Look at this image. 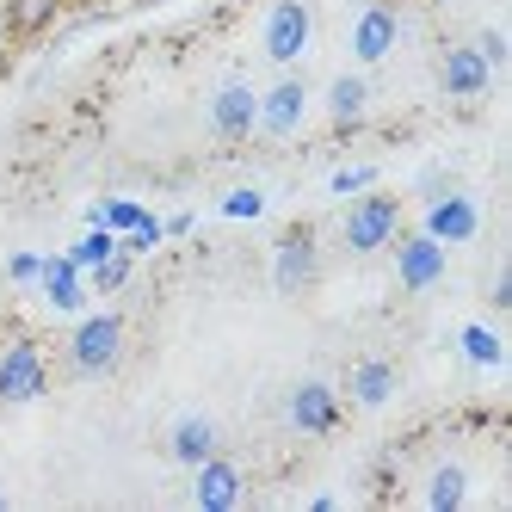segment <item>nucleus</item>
Listing matches in <instances>:
<instances>
[{"label": "nucleus", "mask_w": 512, "mask_h": 512, "mask_svg": "<svg viewBox=\"0 0 512 512\" xmlns=\"http://www.w3.org/2000/svg\"><path fill=\"white\" fill-rule=\"evenodd\" d=\"M118 358H124V315H81L75 321V334H68V371L75 377H105V371H118Z\"/></svg>", "instance_id": "f257e3e1"}, {"label": "nucleus", "mask_w": 512, "mask_h": 512, "mask_svg": "<svg viewBox=\"0 0 512 512\" xmlns=\"http://www.w3.org/2000/svg\"><path fill=\"white\" fill-rule=\"evenodd\" d=\"M50 389V364L38 340H7L0 346V408H19V401H38Z\"/></svg>", "instance_id": "f03ea898"}, {"label": "nucleus", "mask_w": 512, "mask_h": 512, "mask_svg": "<svg viewBox=\"0 0 512 512\" xmlns=\"http://www.w3.org/2000/svg\"><path fill=\"white\" fill-rule=\"evenodd\" d=\"M315 38V13H309V0H272L266 7V25H260V44H266V62L290 68Z\"/></svg>", "instance_id": "7ed1b4c3"}, {"label": "nucleus", "mask_w": 512, "mask_h": 512, "mask_svg": "<svg viewBox=\"0 0 512 512\" xmlns=\"http://www.w3.org/2000/svg\"><path fill=\"white\" fill-rule=\"evenodd\" d=\"M340 235H346L352 253H377V247H389V241L401 235V198H389V192H364V198L346 210Z\"/></svg>", "instance_id": "20e7f679"}, {"label": "nucleus", "mask_w": 512, "mask_h": 512, "mask_svg": "<svg viewBox=\"0 0 512 512\" xmlns=\"http://www.w3.org/2000/svg\"><path fill=\"white\" fill-rule=\"evenodd\" d=\"M321 272V253H315V229H284L278 247H272V284L284 290V297H303V290L315 284Z\"/></svg>", "instance_id": "39448f33"}, {"label": "nucleus", "mask_w": 512, "mask_h": 512, "mask_svg": "<svg viewBox=\"0 0 512 512\" xmlns=\"http://www.w3.org/2000/svg\"><path fill=\"white\" fill-rule=\"evenodd\" d=\"M253 124H260V93L247 81H223L210 99V130L223 142H241V136H253Z\"/></svg>", "instance_id": "423d86ee"}, {"label": "nucleus", "mask_w": 512, "mask_h": 512, "mask_svg": "<svg viewBox=\"0 0 512 512\" xmlns=\"http://www.w3.org/2000/svg\"><path fill=\"white\" fill-rule=\"evenodd\" d=\"M438 87H445L451 99H482L494 87V68L482 62L475 44H451L445 56H438Z\"/></svg>", "instance_id": "0eeeda50"}, {"label": "nucleus", "mask_w": 512, "mask_h": 512, "mask_svg": "<svg viewBox=\"0 0 512 512\" xmlns=\"http://www.w3.org/2000/svg\"><path fill=\"white\" fill-rule=\"evenodd\" d=\"M475 229H482V210H475L469 192H438L426 198V235L432 241H475Z\"/></svg>", "instance_id": "6e6552de"}, {"label": "nucleus", "mask_w": 512, "mask_h": 512, "mask_svg": "<svg viewBox=\"0 0 512 512\" xmlns=\"http://www.w3.org/2000/svg\"><path fill=\"white\" fill-rule=\"evenodd\" d=\"M303 112H309V87L297 75H284L278 87L260 93V124L253 130H266V136H297L303 130Z\"/></svg>", "instance_id": "1a4fd4ad"}, {"label": "nucleus", "mask_w": 512, "mask_h": 512, "mask_svg": "<svg viewBox=\"0 0 512 512\" xmlns=\"http://www.w3.org/2000/svg\"><path fill=\"white\" fill-rule=\"evenodd\" d=\"M395 278H401V290H432L438 278H445V241H432L426 229L408 235L395 247Z\"/></svg>", "instance_id": "9d476101"}, {"label": "nucleus", "mask_w": 512, "mask_h": 512, "mask_svg": "<svg viewBox=\"0 0 512 512\" xmlns=\"http://www.w3.org/2000/svg\"><path fill=\"white\" fill-rule=\"evenodd\" d=\"M284 414H290V426L297 432H309V438H321V432H334L340 426V395L327 389V383H297L290 389V401H284Z\"/></svg>", "instance_id": "9b49d317"}, {"label": "nucleus", "mask_w": 512, "mask_h": 512, "mask_svg": "<svg viewBox=\"0 0 512 512\" xmlns=\"http://www.w3.org/2000/svg\"><path fill=\"white\" fill-rule=\"evenodd\" d=\"M395 38H401V13L389 0H371V7L358 13V25H352V56L358 62H383L395 50Z\"/></svg>", "instance_id": "f8f14e48"}, {"label": "nucleus", "mask_w": 512, "mask_h": 512, "mask_svg": "<svg viewBox=\"0 0 512 512\" xmlns=\"http://www.w3.org/2000/svg\"><path fill=\"white\" fill-rule=\"evenodd\" d=\"M192 500L204 506V512H229L235 500H241V469L216 451V457H204L198 463V482H192Z\"/></svg>", "instance_id": "ddd939ff"}, {"label": "nucleus", "mask_w": 512, "mask_h": 512, "mask_svg": "<svg viewBox=\"0 0 512 512\" xmlns=\"http://www.w3.org/2000/svg\"><path fill=\"white\" fill-rule=\"evenodd\" d=\"M167 451H173V463H204V457H216L223 451V432H216V420H204V414H186L173 426V438H167Z\"/></svg>", "instance_id": "4468645a"}, {"label": "nucleus", "mask_w": 512, "mask_h": 512, "mask_svg": "<svg viewBox=\"0 0 512 512\" xmlns=\"http://www.w3.org/2000/svg\"><path fill=\"white\" fill-rule=\"evenodd\" d=\"M364 112H371V87H364V75H340L334 87H327V118H334V130H358Z\"/></svg>", "instance_id": "2eb2a0df"}, {"label": "nucleus", "mask_w": 512, "mask_h": 512, "mask_svg": "<svg viewBox=\"0 0 512 512\" xmlns=\"http://www.w3.org/2000/svg\"><path fill=\"white\" fill-rule=\"evenodd\" d=\"M44 297L62 309V315H75L81 309V297H87V290H81V266L75 260H68V253H56V260H44Z\"/></svg>", "instance_id": "dca6fc26"}, {"label": "nucleus", "mask_w": 512, "mask_h": 512, "mask_svg": "<svg viewBox=\"0 0 512 512\" xmlns=\"http://www.w3.org/2000/svg\"><path fill=\"white\" fill-rule=\"evenodd\" d=\"M62 7H68V0H7L0 13H7V31H13V38H44V31L62 19Z\"/></svg>", "instance_id": "f3484780"}, {"label": "nucleus", "mask_w": 512, "mask_h": 512, "mask_svg": "<svg viewBox=\"0 0 512 512\" xmlns=\"http://www.w3.org/2000/svg\"><path fill=\"white\" fill-rule=\"evenodd\" d=\"M389 395H395V364L389 358H364L352 371V401L358 408H383Z\"/></svg>", "instance_id": "a211bd4d"}, {"label": "nucleus", "mask_w": 512, "mask_h": 512, "mask_svg": "<svg viewBox=\"0 0 512 512\" xmlns=\"http://www.w3.org/2000/svg\"><path fill=\"white\" fill-rule=\"evenodd\" d=\"M463 500H469V469L463 463H438L432 482H426V506L432 512H457Z\"/></svg>", "instance_id": "6ab92c4d"}, {"label": "nucleus", "mask_w": 512, "mask_h": 512, "mask_svg": "<svg viewBox=\"0 0 512 512\" xmlns=\"http://www.w3.org/2000/svg\"><path fill=\"white\" fill-rule=\"evenodd\" d=\"M130 272H136V253H105V260L93 266V290H99V297H112V290H124L130 284Z\"/></svg>", "instance_id": "aec40b11"}, {"label": "nucleus", "mask_w": 512, "mask_h": 512, "mask_svg": "<svg viewBox=\"0 0 512 512\" xmlns=\"http://www.w3.org/2000/svg\"><path fill=\"white\" fill-rule=\"evenodd\" d=\"M105 253H118V235L93 223V235H81V241H75V253H68V260H75V266H99Z\"/></svg>", "instance_id": "412c9836"}, {"label": "nucleus", "mask_w": 512, "mask_h": 512, "mask_svg": "<svg viewBox=\"0 0 512 512\" xmlns=\"http://www.w3.org/2000/svg\"><path fill=\"white\" fill-rule=\"evenodd\" d=\"M93 223H99V229H124V235H130V229L142 223V210H136L130 198H112V204H99V210H93Z\"/></svg>", "instance_id": "4be33fe9"}, {"label": "nucleus", "mask_w": 512, "mask_h": 512, "mask_svg": "<svg viewBox=\"0 0 512 512\" xmlns=\"http://www.w3.org/2000/svg\"><path fill=\"white\" fill-rule=\"evenodd\" d=\"M463 352H469L475 364H500V340L488 334V327H463Z\"/></svg>", "instance_id": "5701e85b"}, {"label": "nucleus", "mask_w": 512, "mask_h": 512, "mask_svg": "<svg viewBox=\"0 0 512 512\" xmlns=\"http://www.w3.org/2000/svg\"><path fill=\"white\" fill-rule=\"evenodd\" d=\"M260 210H266V198L253 192V186H241V192L223 198V216H241V223H247V216H260Z\"/></svg>", "instance_id": "b1692460"}, {"label": "nucleus", "mask_w": 512, "mask_h": 512, "mask_svg": "<svg viewBox=\"0 0 512 512\" xmlns=\"http://www.w3.org/2000/svg\"><path fill=\"white\" fill-rule=\"evenodd\" d=\"M334 192H340V198L371 192V167H340V173H334Z\"/></svg>", "instance_id": "393cba45"}, {"label": "nucleus", "mask_w": 512, "mask_h": 512, "mask_svg": "<svg viewBox=\"0 0 512 512\" xmlns=\"http://www.w3.org/2000/svg\"><path fill=\"white\" fill-rule=\"evenodd\" d=\"M7 272H13V284H38L44 278V260H38V253H13Z\"/></svg>", "instance_id": "a878e982"}, {"label": "nucleus", "mask_w": 512, "mask_h": 512, "mask_svg": "<svg viewBox=\"0 0 512 512\" xmlns=\"http://www.w3.org/2000/svg\"><path fill=\"white\" fill-rule=\"evenodd\" d=\"M475 50H482L488 68H506V38H500V31H482V38H475Z\"/></svg>", "instance_id": "bb28decb"}, {"label": "nucleus", "mask_w": 512, "mask_h": 512, "mask_svg": "<svg viewBox=\"0 0 512 512\" xmlns=\"http://www.w3.org/2000/svg\"><path fill=\"white\" fill-rule=\"evenodd\" d=\"M506 303H512V272L494 278V309H506Z\"/></svg>", "instance_id": "cd10ccee"}, {"label": "nucleus", "mask_w": 512, "mask_h": 512, "mask_svg": "<svg viewBox=\"0 0 512 512\" xmlns=\"http://www.w3.org/2000/svg\"><path fill=\"white\" fill-rule=\"evenodd\" d=\"M7 50H13V31H7V13H0V62H7Z\"/></svg>", "instance_id": "c85d7f7f"}, {"label": "nucleus", "mask_w": 512, "mask_h": 512, "mask_svg": "<svg viewBox=\"0 0 512 512\" xmlns=\"http://www.w3.org/2000/svg\"><path fill=\"white\" fill-rule=\"evenodd\" d=\"M0 506H7V500H0Z\"/></svg>", "instance_id": "c756f323"}]
</instances>
